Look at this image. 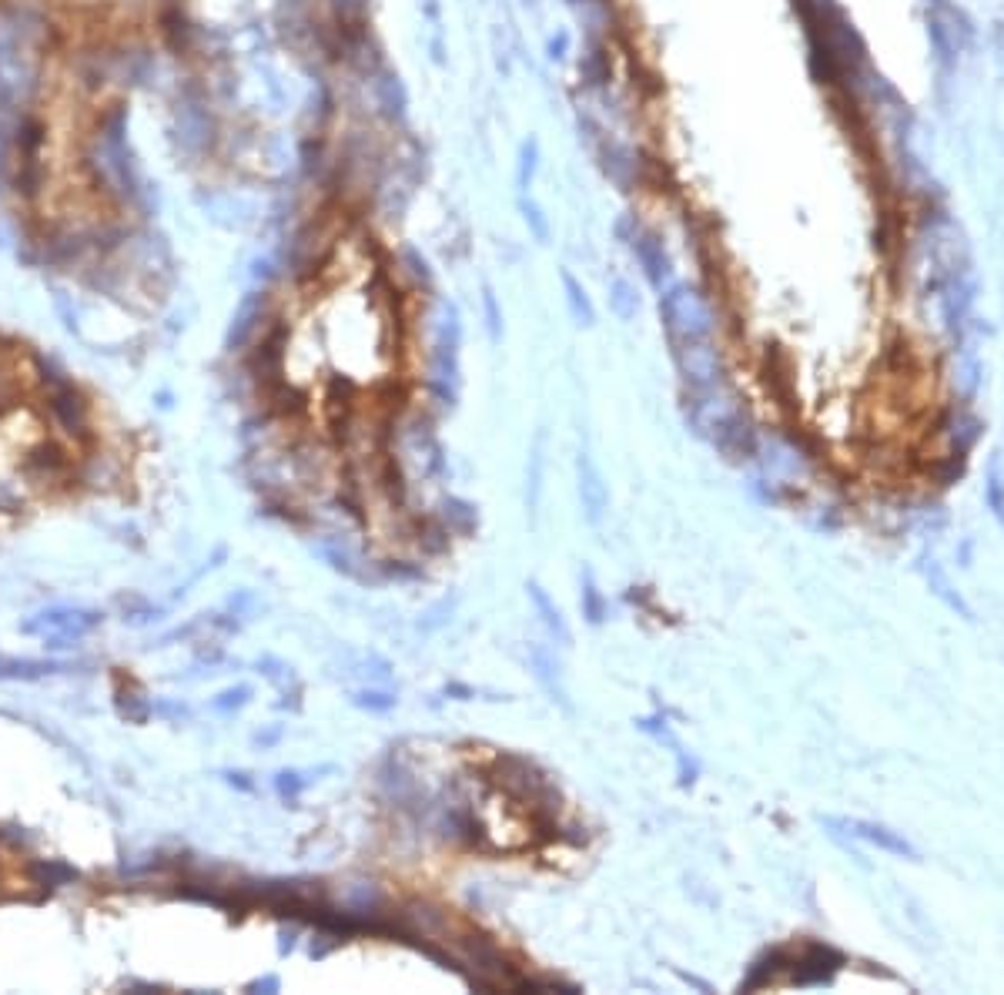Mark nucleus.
<instances>
[{
    "mask_svg": "<svg viewBox=\"0 0 1004 995\" xmlns=\"http://www.w3.org/2000/svg\"><path fill=\"white\" fill-rule=\"evenodd\" d=\"M827 828H840L844 835H851V838H861V842L874 844V848H881V851H887V855H897V858H921L918 855V848L901 835V831H891L887 825H877V821H864V818H827Z\"/></svg>",
    "mask_w": 1004,
    "mask_h": 995,
    "instance_id": "3",
    "label": "nucleus"
},
{
    "mask_svg": "<svg viewBox=\"0 0 1004 995\" xmlns=\"http://www.w3.org/2000/svg\"><path fill=\"white\" fill-rule=\"evenodd\" d=\"M844 966V955L830 945H820V942H811L804 945L794 958H790V979L797 985H824L837 975V968Z\"/></svg>",
    "mask_w": 1004,
    "mask_h": 995,
    "instance_id": "4",
    "label": "nucleus"
},
{
    "mask_svg": "<svg viewBox=\"0 0 1004 995\" xmlns=\"http://www.w3.org/2000/svg\"><path fill=\"white\" fill-rule=\"evenodd\" d=\"M104 613L101 610H84V607H51L37 613L34 621L20 623L24 634H64L81 640L84 634H91L94 627H101Z\"/></svg>",
    "mask_w": 1004,
    "mask_h": 995,
    "instance_id": "2",
    "label": "nucleus"
},
{
    "mask_svg": "<svg viewBox=\"0 0 1004 995\" xmlns=\"http://www.w3.org/2000/svg\"><path fill=\"white\" fill-rule=\"evenodd\" d=\"M47 406H51L54 423L68 432L70 440H87V436H91V432H87V402H84L74 389H61V392H54Z\"/></svg>",
    "mask_w": 1004,
    "mask_h": 995,
    "instance_id": "8",
    "label": "nucleus"
},
{
    "mask_svg": "<svg viewBox=\"0 0 1004 995\" xmlns=\"http://www.w3.org/2000/svg\"><path fill=\"white\" fill-rule=\"evenodd\" d=\"M248 989H251V992H255V989H265V992H275V989H278V979H275V975H268V979H258V982H251V985H248Z\"/></svg>",
    "mask_w": 1004,
    "mask_h": 995,
    "instance_id": "28",
    "label": "nucleus"
},
{
    "mask_svg": "<svg viewBox=\"0 0 1004 995\" xmlns=\"http://www.w3.org/2000/svg\"><path fill=\"white\" fill-rule=\"evenodd\" d=\"M988 483H984V499H988L991 513H994V520L1001 523L1004 530V466H1001V453H994L988 463V476H984Z\"/></svg>",
    "mask_w": 1004,
    "mask_h": 995,
    "instance_id": "15",
    "label": "nucleus"
},
{
    "mask_svg": "<svg viewBox=\"0 0 1004 995\" xmlns=\"http://www.w3.org/2000/svg\"><path fill=\"white\" fill-rule=\"evenodd\" d=\"M57 670H64V663L57 661H17V657H4L0 661V680H41L51 678Z\"/></svg>",
    "mask_w": 1004,
    "mask_h": 995,
    "instance_id": "13",
    "label": "nucleus"
},
{
    "mask_svg": "<svg viewBox=\"0 0 1004 995\" xmlns=\"http://www.w3.org/2000/svg\"><path fill=\"white\" fill-rule=\"evenodd\" d=\"M224 777H228V785H238L241 791H251V781H248L245 771H224Z\"/></svg>",
    "mask_w": 1004,
    "mask_h": 995,
    "instance_id": "27",
    "label": "nucleus"
},
{
    "mask_svg": "<svg viewBox=\"0 0 1004 995\" xmlns=\"http://www.w3.org/2000/svg\"><path fill=\"white\" fill-rule=\"evenodd\" d=\"M543 473H546V432H536L533 449H529V466H526V510L536 520L539 499H543Z\"/></svg>",
    "mask_w": 1004,
    "mask_h": 995,
    "instance_id": "11",
    "label": "nucleus"
},
{
    "mask_svg": "<svg viewBox=\"0 0 1004 995\" xmlns=\"http://www.w3.org/2000/svg\"><path fill=\"white\" fill-rule=\"evenodd\" d=\"M516 208H519V215H523L526 228L533 232V238H536L539 245H546V242H550V218H546V211H543L529 194H519V198H516Z\"/></svg>",
    "mask_w": 1004,
    "mask_h": 995,
    "instance_id": "18",
    "label": "nucleus"
},
{
    "mask_svg": "<svg viewBox=\"0 0 1004 995\" xmlns=\"http://www.w3.org/2000/svg\"><path fill=\"white\" fill-rule=\"evenodd\" d=\"M439 523L445 526L449 533H455V537H469V533L476 530V523H479V513H476V506L466 503V499L445 497L439 510Z\"/></svg>",
    "mask_w": 1004,
    "mask_h": 995,
    "instance_id": "12",
    "label": "nucleus"
},
{
    "mask_svg": "<svg viewBox=\"0 0 1004 995\" xmlns=\"http://www.w3.org/2000/svg\"><path fill=\"white\" fill-rule=\"evenodd\" d=\"M660 312L670 332L673 346H687V342H710L714 332V316L697 292L690 285H673L660 295Z\"/></svg>",
    "mask_w": 1004,
    "mask_h": 995,
    "instance_id": "1",
    "label": "nucleus"
},
{
    "mask_svg": "<svg viewBox=\"0 0 1004 995\" xmlns=\"http://www.w3.org/2000/svg\"><path fill=\"white\" fill-rule=\"evenodd\" d=\"M576 480H579V499H583V516L590 526H600L606 516V506H609V493H606L603 473L600 466L592 463V456L586 449H579L576 456Z\"/></svg>",
    "mask_w": 1004,
    "mask_h": 995,
    "instance_id": "5",
    "label": "nucleus"
},
{
    "mask_svg": "<svg viewBox=\"0 0 1004 995\" xmlns=\"http://www.w3.org/2000/svg\"><path fill=\"white\" fill-rule=\"evenodd\" d=\"M30 875H37V884H51V888H57V884H70L78 882V868H70V865H64V861H30L28 865Z\"/></svg>",
    "mask_w": 1004,
    "mask_h": 995,
    "instance_id": "19",
    "label": "nucleus"
},
{
    "mask_svg": "<svg viewBox=\"0 0 1004 995\" xmlns=\"http://www.w3.org/2000/svg\"><path fill=\"white\" fill-rule=\"evenodd\" d=\"M482 305H486V329H489V342L499 346L502 342V312L495 305V295L489 285H482Z\"/></svg>",
    "mask_w": 1004,
    "mask_h": 995,
    "instance_id": "22",
    "label": "nucleus"
},
{
    "mask_svg": "<svg viewBox=\"0 0 1004 995\" xmlns=\"http://www.w3.org/2000/svg\"><path fill=\"white\" fill-rule=\"evenodd\" d=\"M529 663H533V674H536V680L546 687V694H550L556 704H563L566 711H569V701H566V687H563V678H559V661H556V654H552L550 647H543V644H533V647H529Z\"/></svg>",
    "mask_w": 1004,
    "mask_h": 995,
    "instance_id": "10",
    "label": "nucleus"
},
{
    "mask_svg": "<svg viewBox=\"0 0 1004 995\" xmlns=\"http://www.w3.org/2000/svg\"><path fill=\"white\" fill-rule=\"evenodd\" d=\"M609 308H613V316L619 322H633L636 312H640V295H636V289L626 278H616L609 285Z\"/></svg>",
    "mask_w": 1004,
    "mask_h": 995,
    "instance_id": "16",
    "label": "nucleus"
},
{
    "mask_svg": "<svg viewBox=\"0 0 1004 995\" xmlns=\"http://www.w3.org/2000/svg\"><path fill=\"white\" fill-rule=\"evenodd\" d=\"M536 171H539V141L526 138L523 144H519V161H516V188H519V194H529Z\"/></svg>",
    "mask_w": 1004,
    "mask_h": 995,
    "instance_id": "17",
    "label": "nucleus"
},
{
    "mask_svg": "<svg viewBox=\"0 0 1004 995\" xmlns=\"http://www.w3.org/2000/svg\"><path fill=\"white\" fill-rule=\"evenodd\" d=\"M563 289H566V305H569L573 322L583 325V329H592V325H596V308H592L586 289L579 285V278L573 275V272H566V268H563Z\"/></svg>",
    "mask_w": 1004,
    "mask_h": 995,
    "instance_id": "14",
    "label": "nucleus"
},
{
    "mask_svg": "<svg viewBox=\"0 0 1004 995\" xmlns=\"http://www.w3.org/2000/svg\"><path fill=\"white\" fill-rule=\"evenodd\" d=\"M24 470L30 476H37V480H61V476L74 473V459L68 456V449L61 442L44 440L24 456Z\"/></svg>",
    "mask_w": 1004,
    "mask_h": 995,
    "instance_id": "6",
    "label": "nucleus"
},
{
    "mask_svg": "<svg viewBox=\"0 0 1004 995\" xmlns=\"http://www.w3.org/2000/svg\"><path fill=\"white\" fill-rule=\"evenodd\" d=\"M352 704L362 707V711H371V714H386L396 707V694L392 691H379V687H362V691L352 694Z\"/></svg>",
    "mask_w": 1004,
    "mask_h": 995,
    "instance_id": "21",
    "label": "nucleus"
},
{
    "mask_svg": "<svg viewBox=\"0 0 1004 995\" xmlns=\"http://www.w3.org/2000/svg\"><path fill=\"white\" fill-rule=\"evenodd\" d=\"M526 594H529V604L536 607L543 627H546V630H550V634L556 637V640H559L563 647H573V630H569V623H566L563 610L552 604V596L546 594V590H543L536 580L526 583Z\"/></svg>",
    "mask_w": 1004,
    "mask_h": 995,
    "instance_id": "9",
    "label": "nucleus"
},
{
    "mask_svg": "<svg viewBox=\"0 0 1004 995\" xmlns=\"http://www.w3.org/2000/svg\"><path fill=\"white\" fill-rule=\"evenodd\" d=\"M633 251L636 259H640V265H643V272H647L649 285L653 289H666L670 285V278H673V262H670V255H666V249H663L660 238L653 235H633Z\"/></svg>",
    "mask_w": 1004,
    "mask_h": 995,
    "instance_id": "7",
    "label": "nucleus"
},
{
    "mask_svg": "<svg viewBox=\"0 0 1004 995\" xmlns=\"http://www.w3.org/2000/svg\"><path fill=\"white\" fill-rule=\"evenodd\" d=\"M579 604H583V617L590 623L606 621V596L600 594V587L592 580V570H583V594H579Z\"/></svg>",
    "mask_w": 1004,
    "mask_h": 995,
    "instance_id": "20",
    "label": "nucleus"
},
{
    "mask_svg": "<svg viewBox=\"0 0 1004 995\" xmlns=\"http://www.w3.org/2000/svg\"><path fill=\"white\" fill-rule=\"evenodd\" d=\"M248 697H251V687L238 684V687H232V691L218 694V697L211 701V707H215L218 714H232V711H241V707L248 704Z\"/></svg>",
    "mask_w": 1004,
    "mask_h": 995,
    "instance_id": "23",
    "label": "nucleus"
},
{
    "mask_svg": "<svg viewBox=\"0 0 1004 995\" xmlns=\"http://www.w3.org/2000/svg\"><path fill=\"white\" fill-rule=\"evenodd\" d=\"M566 51H569V34H566V30H559V34H556V37L550 41V57H552V61H563Z\"/></svg>",
    "mask_w": 1004,
    "mask_h": 995,
    "instance_id": "26",
    "label": "nucleus"
},
{
    "mask_svg": "<svg viewBox=\"0 0 1004 995\" xmlns=\"http://www.w3.org/2000/svg\"><path fill=\"white\" fill-rule=\"evenodd\" d=\"M312 785V777H305L302 771H282L275 777V788L282 798H298V791H305Z\"/></svg>",
    "mask_w": 1004,
    "mask_h": 995,
    "instance_id": "25",
    "label": "nucleus"
},
{
    "mask_svg": "<svg viewBox=\"0 0 1004 995\" xmlns=\"http://www.w3.org/2000/svg\"><path fill=\"white\" fill-rule=\"evenodd\" d=\"M118 604L124 607V621H131V623H148L154 613H158V607L148 604V600H141V596H121Z\"/></svg>",
    "mask_w": 1004,
    "mask_h": 995,
    "instance_id": "24",
    "label": "nucleus"
}]
</instances>
